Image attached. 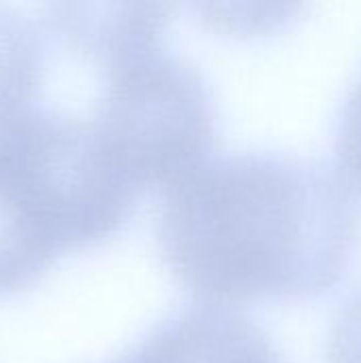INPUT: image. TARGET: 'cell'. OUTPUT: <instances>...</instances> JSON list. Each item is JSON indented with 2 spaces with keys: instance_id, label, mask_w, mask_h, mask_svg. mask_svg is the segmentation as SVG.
Returning <instances> with one entry per match:
<instances>
[{
  "instance_id": "obj_3",
  "label": "cell",
  "mask_w": 361,
  "mask_h": 363,
  "mask_svg": "<svg viewBox=\"0 0 361 363\" xmlns=\"http://www.w3.org/2000/svg\"><path fill=\"white\" fill-rule=\"evenodd\" d=\"M109 363H285L249 319L219 306L183 308Z\"/></svg>"
},
{
  "instance_id": "obj_4",
  "label": "cell",
  "mask_w": 361,
  "mask_h": 363,
  "mask_svg": "<svg viewBox=\"0 0 361 363\" xmlns=\"http://www.w3.org/2000/svg\"><path fill=\"white\" fill-rule=\"evenodd\" d=\"M47 45L40 23L0 4V147L40 104Z\"/></svg>"
},
{
  "instance_id": "obj_1",
  "label": "cell",
  "mask_w": 361,
  "mask_h": 363,
  "mask_svg": "<svg viewBox=\"0 0 361 363\" xmlns=\"http://www.w3.org/2000/svg\"><path fill=\"white\" fill-rule=\"evenodd\" d=\"M361 213L349 181L313 157H209L168 191L157 245L172 277L211 306L302 300L347 272Z\"/></svg>"
},
{
  "instance_id": "obj_6",
  "label": "cell",
  "mask_w": 361,
  "mask_h": 363,
  "mask_svg": "<svg viewBox=\"0 0 361 363\" xmlns=\"http://www.w3.org/2000/svg\"><path fill=\"white\" fill-rule=\"evenodd\" d=\"M328 363H361V291L345 304L332 325Z\"/></svg>"
},
{
  "instance_id": "obj_2",
  "label": "cell",
  "mask_w": 361,
  "mask_h": 363,
  "mask_svg": "<svg viewBox=\"0 0 361 363\" xmlns=\"http://www.w3.org/2000/svg\"><path fill=\"white\" fill-rule=\"evenodd\" d=\"M143 191L89 113L34 106L0 147V296L115 236Z\"/></svg>"
},
{
  "instance_id": "obj_5",
  "label": "cell",
  "mask_w": 361,
  "mask_h": 363,
  "mask_svg": "<svg viewBox=\"0 0 361 363\" xmlns=\"http://www.w3.org/2000/svg\"><path fill=\"white\" fill-rule=\"evenodd\" d=\"M336 155L340 174L361 187V77L349 91L336 130Z\"/></svg>"
}]
</instances>
